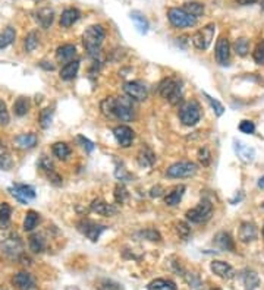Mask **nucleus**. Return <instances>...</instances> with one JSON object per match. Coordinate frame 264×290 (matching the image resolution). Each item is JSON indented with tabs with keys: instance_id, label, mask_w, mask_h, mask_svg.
<instances>
[{
	"instance_id": "39",
	"label": "nucleus",
	"mask_w": 264,
	"mask_h": 290,
	"mask_svg": "<svg viewBox=\"0 0 264 290\" xmlns=\"http://www.w3.org/2000/svg\"><path fill=\"white\" fill-rule=\"evenodd\" d=\"M113 106H115V97H108L101 101L100 108H101V113L108 118H113Z\"/></svg>"
},
{
	"instance_id": "24",
	"label": "nucleus",
	"mask_w": 264,
	"mask_h": 290,
	"mask_svg": "<svg viewBox=\"0 0 264 290\" xmlns=\"http://www.w3.org/2000/svg\"><path fill=\"white\" fill-rule=\"evenodd\" d=\"M78 69H79V61L68 62L62 69H61V78L63 81H72L77 77Z\"/></svg>"
},
{
	"instance_id": "28",
	"label": "nucleus",
	"mask_w": 264,
	"mask_h": 290,
	"mask_svg": "<svg viewBox=\"0 0 264 290\" xmlns=\"http://www.w3.org/2000/svg\"><path fill=\"white\" fill-rule=\"evenodd\" d=\"M147 290H178L176 284L172 280L166 278H155L153 281L148 283Z\"/></svg>"
},
{
	"instance_id": "53",
	"label": "nucleus",
	"mask_w": 264,
	"mask_h": 290,
	"mask_svg": "<svg viewBox=\"0 0 264 290\" xmlns=\"http://www.w3.org/2000/svg\"><path fill=\"white\" fill-rule=\"evenodd\" d=\"M47 178H48V182H51L53 185H56V186H59V185H62V178L53 170V171H48L47 173Z\"/></svg>"
},
{
	"instance_id": "8",
	"label": "nucleus",
	"mask_w": 264,
	"mask_h": 290,
	"mask_svg": "<svg viewBox=\"0 0 264 290\" xmlns=\"http://www.w3.org/2000/svg\"><path fill=\"white\" fill-rule=\"evenodd\" d=\"M195 173H197V164L192 161H178V163H173L171 167L166 170V176L172 179L191 178Z\"/></svg>"
},
{
	"instance_id": "37",
	"label": "nucleus",
	"mask_w": 264,
	"mask_h": 290,
	"mask_svg": "<svg viewBox=\"0 0 264 290\" xmlns=\"http://www.w3.org/2000/svg\"><path fill=\"white\" fill-rule=\"evenodd\" d=\"M40 217H38V213L30 210L28 213L25 214V220H24V230L25 231H31V230L35 229L37 223H38Z\"/></svg>"
},
{
	"instance_id": "7",
	"label": "nucleus",
	"mask_w": 264,
	"mask_h": 290,
	"mask_svg": "<svg viewBox=\"0 0 264 290\" xmlns=\"http://www.w3.org/2000/svg\"><path fill=\"white\" fill-rule=\"evenodd\" d=\"M215 32H216V25L215 24H207L204 25L201 30H198L192 35V44L198 50H207L213 38H215Z\"/></svg>"
},
{
	"instance_id": "9",
	"label": "nucleus",
	"mask_w": 264,
	"mask_h": 290,
	"mask_svg": "<svg viewBox=\"0 0 264 290\" xmlns=\"http://www.w3.org/2000/svg\"><path fill=\"white\" fill-rule=\"evenodd\" d=\"M9 192L21 204H27V202H30V201L35 198V189L30 185L14 184L12 188H9Z\"/></svg>"
},
{
	"instance_id": "58",
	"label": "nucleus",
	"mask_w": 264,
	"mask_h": 290,
	"mask_svg": "<svg viewBox=\"0 0 264 290\" xmlns=\"http://www.w3.org/2000/svg\"><path fill=\"white\" fill-rule=\"evenodd\" d=\"M241 5H252V3H255L257 0H238Z\"/></svg>"
},
{
	"instance_id": "61",
	"label": "nucleus",
	"mask_w": 264,
	"mask_h": 290,
	"mask_svg": "<svg viewBox=\"0 0 264 290\" xmlns=\"http://www.w3.org/2000/svg\"><path fill=\"white\" fill-rule=\"evenodd\" d=\"M263 236H264V229H263Z\"/></svg>"
},
{
	"instance_id": "17",
	"label": "nucleus",
	"mask_w": 264,
	"mask_h": 290,
	"mask_svg": "<svg viewBox=\"0 0 264 290\" xmlns=\"http://www.w3.org/2000/svg\"><path fill=\"white\" fill-rule=\"evenodd\" d=\"M210 268H212V271L218 275V277L226 278V280L232 278L233 274H235L232 267H231L228 262H225V261H213L212 265H210Z\"/></svg>"
},
{
	"instance_id": "47",
	"label": "nucleus",
	"mask_w": 264,
	"mask_h": 290,
	"mask_svg": "<svg viewBox=\"0 0 264 290\" xmlns=\"http://www.w3.org/2000/svg\"><path fill=\"white\" fill-rule=\"evenodd\" d=\"M198 160H200V163H201L202 166H208V164L212 163V154L208 151V148H205V147L200 148V151H198Z\"/></svg>"
},
{
	"instance_id": "34",
	"label": "nucleus",
	"mask_w": 264,
	"mask_h": 290,
	"mask_svg": "<svg viewBox=\"0 0 264 290\" xmlns=\"http://www.w3.org/2000/svg\"><path fill=\"white\" fill-rule=\"evenodd\" d=\"M182 9L187 11L189 15H192L194 18H197V19L204 14V5H202V3H198V2H188V3L184 5Z\"/></svg>"
},
{
	"instance_id": "38",
	"label": "nucleus",
	"mask_w": 264,
	"mask_h": 290,
	"mask_svg": "<svg viewBox=\"0 0 264 290\" xmlns=\"http://www.w3.org/2000/svg\"><path fill=\"white\" fill-rule=\"evenodd\" d=\"M51 119H53V110H51V108H44V110H41L40 118H38L40 126H41L43 129L50 128V125H51Z\"/></svg>"
},
{
	"instance_id": "57",
	"label": "nucleus",
	"mask_w": 264,
	"mask_h": 290,
	"mask_svg": "<svg viewBox=\"0 0 264 290\" xmlns=\"http://www.w3.org/2000/svg\"><path fill=\"white\" fill-rule=\"evenodd\" d=\"M48 62H41L40 63V66L43 68V69H46V71H53L55 69V65H47Z\"/></svg>"
},
{
	"instance_id": "52",
	"label": "nucleus",
	"mask_w": 264,
	"mask_h": 290,
	"mask_svg": "<svg viewBox=\"0 0 264 290\" xmlns=\"http://www.w3.org/2000/svg\"><path fill=\"white\" fill-rule=\"evenodd\" d=\"M38 166H40V168H43L46 173H48V171H53L55 170V166H53V163L47 158V157H41V160H40V163H38Z\"/></svg>"
},
{
	"instance_id": "46",
	"label": "nucleus",
	"mask_w": 264,
	"mask_h": 290,
	"mask_svg": "<svg viewBox=\"0 0 264 290\" xmlns=\"http://www.w3.org/2000/svg\"><path fill=\"white\" fill-rule=\"evenodd\" d=\"M11 121L9 118V111H8V107L5 104L3 100H0V126H6Z\"/></svg>"
},
{
	"instance_id": "10",
	"label": "nucleus",
	"mask_w": 264,
	"mask_h": 290,
	"mask_svg": "<svg viewBox=\"0 0 264 290\" xmlns=\"http://www.w3.org/2000/svg\"><path fill=\"white\" fill-rule=\"evenodd\" d=\"M2 251L9 258H19L24 254V245L18 236H9L2 242Z\"/></svg>"
},
{
	"instance_id": "62",
	"label": "nucleus",
	"mask_w": 264,
	"mask_h": 290,
	"mask_svg": "<svg viewBox=\"0 0 264 290\" xmlns=\"http://www.w3.org/2000/svg\"><path fill=\"white\" fill-rule=\"evenodd\" d=\"M263 208H264V204H263Z\"/></svg>"
},
{
	"instance_id": "33",
	"label": "nucleus",
	"mask_w": 264,
	"mask_h": 290,
	"mask_svg": "<svg viewBox=\"0 0 264 290\" xmlns=\"http://www.w3.org/2000/svg\"><path fill=\"white\" fill-rule=\"evenodd\" d=\"M16 38V32L12 27H8L6 30H3L0 32V48H6L8 46H11Z\"/></svg>"
},
{
	"instance_id": "20",
	"label": "nucleus",
	"mask_w": 264,
	"mask_h": 290,
	"mask_svg": "<svg viewBox=\"0 0 264 290\" xmlns=\"http://www.w3.org/2000/svg\"><path fill=\"white\" fill-rule=\"evenodd\" d=\"M215 245L222 251H229L233 252L235 251V244H233L232 236L226 231H219L215 236Z\"/></svg>"
},
{
	"instance_id": "40",
	"label": "nucleus",
	"mask_w": 264,
	"mask_h": 290,
	"mask_svg": "<svg viewBox=\"0 0 264 290\" xmlns=\"http://www.w3.org/2000/svg\"><path fill=\"white\" fill-rule=\"evenodd\" d=\"M38 34L35 31H31L27 37H25V50L27 51H34L38 46Z\"/></svg>"
},
{
	"instance_id": "26",
	"label": "nucleus",
	"mask_w": 264,
	"mask_h": 290,
	"mask_svg": "<svg viewBox=\"0 0 264 290\" xmlns=\"http://www.w3.org/2000/svg\"><path fill=\"white\" fill-rule=\"evenodd\" d=\"M242 281H244L245 290H255L260 286V277H258V274L255 271H251V270L244 271Z\"/></svg>"
},
{
	"instance_id": "50",
	"label": "nucleus",
	"mask_w": 264,
	"mask_h": 290,
	"mask_svg": "<svg viewBox=\"0 0 264 290\" xmlns=\"http://www.w3.org/2000/svg\"><path fill=\"white\" fill-rule=\"evenodd\" d=\"M98 290H121V286L112 280H103L98 284Z\"/></svg>"
},
{
	"instance_id": "42",
	"label": "nucleus",
	"mask_w": 264,
	"mask_h": 290,
	"mask_svg": "<svg viewBox=\"0 0 264 290\" xmlns=\"http://www.w3.org/2000/svg\"><path fill=\"white\" fill-rule=\"evenodd\" d=\"M138 236H140V238H144V239H147V241H151V242H160V241H162V235L154 229L142 230V231L138 233Z\"/></svg>"
},
{
	"instance_id": "16",
	"label": "nucleus",
	"mask_w": 264,
	"mask_h": 290,
	"mask_svg": "<svg viewBox=\"0 0 264 290\" xmlns=\"http://www.w3.org/2000/svg\"><path fill=\"white\" fill-rule=\"evenodd\" d=\"M255 238H257V227L249 221H244L238 231V239L242 244H248V242H252Z\"/></svg>"
},
{
	"instance_id": "3",
	"label": "nucleus",
	"mask_w": 264,
	"mask_h": 290,
	"mask_svg": "<svg viewBox=\"0 0 264 290\" xmlns=\"http://www.w3.org/2000/svg\"><path fill=\"white\" fill-rule=\"evenodd\" d=\"M179 121L185 126H194L200 122L201 119V108L198 106L197 101L191 100V101H185L182 106L179 107Z\"/></svg>"
},
{
	"instance_id": "14",
	"label": "nucleus",
	"mask_w": 264,
	"mask_h": 290,
	"mask_svg": "<svg viewBox=\"0 0 264 290\" xmlns=\"http://www.w3.org/2000/svg\"><path fill=\"white\" fill-rule=\"evenodd\" d=\"M229 56H231V46H229V40L225 37H220L216 44V61L219 65L226 66L229 63Z\"/></svg>"
},
{
	"instance_id": "5",
	"label": "nucleus",
	"mask_w": 264,
	"mask_h": 290,
	"mask_svg": "<svg viewBox=\"0 0 264 290\" xmlns=\"http://www.w3.org/2000/svg\"><path fill=\"white\" fill-rule=\"evenodd\" d=\"M168 19L175 28H191L197 24V18L189 15L182 8H171L168 11Z\"/></svg>"
},
{
	"instance_id": "29",
	"label": "nucleus",
	"mask_w": 264,
	"mask_h": 290,
	"mask_svg": "<svg viewBox=\"0 0 264 290\" xmlns=\"http://www.w3.org/2000/svg\"><path fill=\"white\" fill-rule=\"evenodd\" d=\"M12 207L8 202H0V229H8L11 224Z\"/></svg>"
},
{
	"instance_id": "18",
	"label": "nucleus",
	"mask_w": 264,
	"mask_h": 290,
	"mask_svg": "<svg viewBox=\"0 0 264 290\" xmlns=\"http://www.w3.org/2000/svg\"><path fill=\"white\" fill-rule=\"evenodd\" d=\"M37 142H38V138L35 134H21L14 139L15 147L19 150H31L37 145Z\"/></svg>"
},
{
	"instance_id": "51",
	"label": "nucleus",
	"mask_w": 264,
	"mask_h": 290,
	"mask_svg": "<svg viewBox=\"0 0 264 290\" xmlns=\"http://www.w3.org/2000/svg\"><path fill=\"white\" fill-rule=\"evenodd\" d=\"M12 167V160L8 154H0V168L2 170H9Z\"/></svg>"
},
{
	"instance_id": "60",
	"label": "nucleus",
	"mask_w": 264,
	"mask_h": 290,
	"mask_svg": "<svg viewBox=\"0 0 264 290\" xmlns=\"http://www.w3.org/2000/svg\"><path fill=\"white\" fill-rule=\"evenodd\" d=\"M210 290H220V289H218V287H213V289H210Z\"/></svg>"
},
{
	"instance_id": "6",
	"label": "nucleus",
	"mask_w": 264,
	"mask_h": 290,
	"mask_svg": "<svg viewBox=\"0 0 264 290\" xmlns=\"http://www.w3.org/2000/svg\"><path fill=\"white\" fill-rule=\"evenodd\" d=\"M213 214V204L208 199L200 201L194 208L187 211V220L191 223H204L207 221Z\"/></svg>"
},
{
	"instance_id": "4",
	"label": "nucleus",
	"mask_w": 264,
	"mask_h": 290,
	"mask_svg": "<svg viewBox=\"0 0 264 290\" xmlns=\"http://www.w3.org/2000/svg\"><path fill=\"white\" fill-rule=\"evenodd\" d=\"M113 118H116L122 122H131L134 119V104L128 95L115 97Z\"/></svg>"
},
{
	"instance_id": "41",
	"label": "nucleus",
	"mask_w": 264,
	"mask_h": 290,
	"mask_svg": "<svg viewBox=\"0 0 264 290\" xmlns=\"http://www.w3.org/2000/svg\"><path fill=\"white\" fill-rule=\"evenodd\" d=\"M233 50L238 56H247L248 53V40L247 38H239L235 41L233 44Z\"/></svg>"
},
{
	"instance_id": "32",
	"label": "nucleus",
	"mask_w": 264,
	"mask_h": 290,
	"mask_svg": "<svg viewBox=\"0 0 264 290\" xmlns=\"http://www.w3.org/2000/svg\"><path fill=\"white\" fill-rule=\"evenodd\" d=\"M30 111V100L27 97H19L14 103V113L16 116L22 118Z\"/></svg>"
},
{
	"instance_id": "56",
	"label": "nucleus",
	"mask_w": 264,
	"mask_h": 290,
	"mask_svg": "<svg viewBox=\"0 0 264 290\" xmlns=\"http://www.w3.org/2000/svg\"><path fill=\"white\" fill-rule=\"evenodd\" d=\"M162 194H163V188H162V186H154V188L151 189V192H150V195H151L153 198L160 197Z\"/></svg>"
},
{
	"instance_id": "30",
	"label": "nucleus",
	"mask_w": 264,
	"mask_h": 290,
	"mask_svg": "<svg viewBox=\"0 0 264 290\" xmlns=\"http://www.w3.org/2000/svg\"><path fill=\"white\" fill-rule=\"evenodd\" d=\"M235 151H236V154L239 155V158L244 160V161H252V160H254V155H255V153H254L252 148H249L247 145H244V144L239 142V141H238V142L235 141Z\"/></svg>"
},
{
	"instance_id": "27",
	"label": "nucleus",
	"mask_w": 264,
	"mask_h": 290,
	"mask_svg": "<svg viewBox=\"0 0 264 290\" xmlns=\"http://www.w3.org/2000/svg\"><path fill=\"white\" fill-rule=\"evenodd\" d=\"M53 19H55V12L50 8H43L37 12V22L43 28H48L53 24Z\"/></svg>"
},
{
	"instance_id": "45",
	"label": "nucleus",
	"mask_w": 264,
	"mask_h": 290,
	"mask_svg": "<svg viewBox=\"0 0 264 290\" xmlns=\"http://www.w3.org/2000/svg\"><path fill=\"white\" fill-rule=\"evenodd\" d=\"M252 57L257 65H264V41H260L255 48H254V53H252Z\"/></svg>"
},
{
	"instance_id": "59",
	"label": "nucleus",
	"mask_w": 264,
	"mask_h": 290,
	"mask_svg": "<svg viewBox=\"0 0 264 290\" xmlns=\"http://www.w3.org/2000/svg\"><path fill=\"white\" fill-rule=\"evenodd\" d=\"M258 188L264 189V176L263 178H260V181H258Z\"/></svg>"
},
{
	"instance_id": "35",
	"label": "nucleus",
	"mask_w": 264,
	"mask_h": 290,
	"mask_svg": "<svg viewBox=\"0 0 264 290\" xmlns=\"http://www.w3.org/2000/svg\"><path fill=\"white\" fill-rule=\"evenodd\" d=\"M44 248H46V241L43 239V236L32 235L31 238H30V249H31L32 252L40 254V252L44 251Z\"/></svg>"
},
{
	"instance_id": "43",
	"label": "nucleus",
	"mask_w": 264,
	"mask_h": 290,
	"mask_svg": "<svg viewBox=\"0 0 264 290\" xmlns=\"http://www.w3.org/2000/svg\"><path fill=\"white\" fill-rule=\"evenodd\" d=\"M204 97L207 98V101L210 103L212 108L215 110L216 116H222V114L225 113V107H223V104H222L220 101H218V100H216V98H213V97H210L207 92H204Z\"/></svg>"
},
{
	"instance_id": "2",
	"label": "nucleus",
	"mask_w": 264,
	"mask_h": 290,
	"mask_svg": "<svg viewBox=\"0 0 264 290\" xmlns=\"http://www.w3.org/2000/svg\"><path fill=\"white\" fill-rule=\"evenodd\" d=\"M159 94L166 98L171 104H178L182 97V87L181 82L175 78H165L159 84Z\"/></svg>"
},
{
	"instance_id": "15",
	"label": "nucleus",
	"mask_w": 264,
	"mask_h": 290,
	"mask_svg": "<svg viewBox=\"0 0 264 290\" xmlns=\"http://www.w3.org/2000/svg\"><path fill=\"white\" fill-rule=\"evenodd\" d=\"M12 281H14V284H15L18 290H37L34 278L31 277V274H28L25 271H21V273L14 275Z\"/></svg>"
},
{
	"instance_id": "22",
	"label": "nucleus",
	"mask_w": 264,
	"mask_h": 290,
	"mask_svg": "<svg viewBox=\"0 0 264 290\" xmlns=\"http://www.w3.org/2000/svg\"><path fill=\"white\" fill-rule=\"evenodd\" d=\"M81 18V12L75 9V8H69V9H65L61 16V27L63 28H69L72 27L78 19Z\"/></svg>"
},
{
	"instance_id": "13",
	"label": "nucleus",
	"mask_w": 264,
	"mask_h": 290,
	"mask_svg": "<svg viewBox=\"0 0 264 290\" xmlns=\"http://www.w3.org/2000/svg\"><path fill=\"white\" fill-rule=\"evenodd\" d=\"M113 135H115L116 141H118V144H119L122 148L131 147V145H132V141H134V138H135L134 131H132L129 126H126V125L116 126V128L113 129Z\"/></svg>"
},
{
	"instance_id": "54",
	"label": "nucleus",
	"mask_w": 264,
	"mask_h": 290,
	"mask_svg": "<svg viewBox=\"0 0 264 290\" xmlns=\"http://www.w3.org/2000/svg\"><path fill=\"white\" fill-rule=\"evenodd\" d=\"M78 141L82 144V147H84L88 153H91V151L94 150V144L90 141V139H87L85 137H78Z\"/></svg>"
},
{
	"instance_id": "11",
	"label": "nucleus",
	"mask_w": 264,
	"mask_h": 290,
	"mask_svg": "<svg viewBox=\"0 0 264 290\" xmlns=\"http://www.w3.org/2000/svg\"><path fill=\"white\" fill-rule=\"evenodd\" d=\"M78 229L82 235H85L91 242H97L98 238L101 236V233L106 230V226H101V224H97L91 220H81L78 223Z\"/></svg>"
},
{
	"instance_id": "25",
	"label": "nucleus",
	"mask_w": 264,
	"mask_h": 290,
	"mask_svg": "<svg viewBox=\"0 0 264 290\" xmlns=\"http://www.w3.org/2000/svg\"><path fill=\"white\" fill-rule=\"evenodd\" d=\"M185 186L184 185H179V186H176L172 192H169L166 197H165V202H166V205H169V207H173V205H176V204H179V201L182 199L184 197V194H185Z\"/></svg>"
},
{
	"instance_id": "49",
	"label": "nucleus",
	"mask_w": 264,
	"mask_h": 290,
	"mask_svg": "<svg viewBox=\"0 0 264 290\" xmlns=\"http://www.w3.org/2000/svg\"><path fill=\"white\" fill-rule=\"evenodd\" d=\"M176 230H178V233H179V236H181L182 239H187L188 236L191 235V227L188 226L185 221H179V223L176 224Z\"/></svg>"
},
{
	"instance_id": "21",
	"label": "nucleus",
	"mask_w": 264,
	"mask_h": 290,
	"mask_svg": "<svg viewBox=\"0 0 264 290\" xmlns=\"http://www.w3.org/2000/svg\"><path fill=\"white\" fill-rule=\"evenodd\" d=\"M75 56H77V47L74 44H63L56 50V59L62 63L74 61Z\"/></svg>"
},
{
	"instance_id": "55",
	"label": "nucleus",
	"mask_w": 264,
	"mask_h": 290,
	"mask_svg": "<svg viewBox=\"0 0 264 290\" xmlns=\"http://www.w3.org/2000/svg\"><path fill=\"white\" fill-rule=\"evenodd\" d=\"M116 178H118V179H121V181H128V179H131L129 173H128L125 168H121V167L116 168Z\"/></svg>"
},
{
	"instance_id": "31",
	"label": "nucleus",
	"mask_w": 264,
	"mask_h": 290,
	"mask_svg": "<svg viewBox=\"0 0 264 290\" xmlns=\"http://www.w3.org/2000/svg\"><path fill=\"white\" fill-rule=\"evenodd\" d=\"M154 161L155 155L150 148H142L138 153V163H140L141 167H150V166H153Z\"/></svg>"
},
{
	"instance_id": "48",
	"label": "nucleus",
	"mask_w": 264,
	"mask_h": 290,
	"mask_svg": "<svg viewBox=\"0 0 264 290\" xmlns=\"http://www.w3.org/2000/svg\"><path fill=\"white\" fill-rule=\"evenodd\" d=\"M239 131L242 132V134H254L255 132V125L251 122V121H242V122L239 123Z\"/></svg>"
},
{
	"instance_id": "12",
	"label": "nucleus",
	"mask_w": 264,
	"mask_h": 290,
	"mask_svg": "<svg viewBox=\"0 0 264 290\" xmlns=\"http://www.w3.org/2000/svg\"><path fill=\"white\" fill-rule=\"evenodd\" d=\"M125 94L135 101H144L147 98V87L140 81H129L124 85Z\"/></svg>"
},
{
	"instance_id": "19",
	"label": "nucleus",
	"mask_w": 264,
	"mask_h": 290,
	"mask_svg": "<svg viewBox=\"0 0 264 290\" xmlns=\"http://www.w3.org/2000/svg\"><path fill=\"white\" fill-rule=\"evenodd\" d=\"M91 210H93L94 213L104 215V217H112V215H115V214L118 213V210H116L115 205L108 204V202L103 201V199H94L93 204H91Z\"/></svg>"
},
{
	"instance_id": "1",
	"label": "nucleus",
	"mask_w": 264,
	"mask_h": 290,
	"mask_svg": "<svg viewBox=\"0 0 264 290\" xmlns=\"http://www.w3.org/2000/svg\"><path fill=\"white\" fill-rule=\"evenodd\" d=\"M106 38V31L101 25H91L82 34V43L90 56H97L100 53V47Z\"/></svg>"
},
{
	"instance_id": "44",
	"label": "nucleus",
	"mask_w": 264,
	"mask_h": 290,
	"mask_svg": "<svg viewBox=\"0 0 264 290\" xmlns=\"http://www.w3.org/2000/svg\"><path fill=\"white\" fill-rule=\"evenodd\" d=\"M115 199H116L118 204H124L125 201L128 199V191L122 184H118L116 188H115Z\"/></svg>"
},
{
	"instance_id": "23",
	"label": "nucleus",
	"mask_w": 264,
	"mask_h": 290,
	"mask_svg": "<svg viewBox=\"0 0 264 290\" xmlns=\"http://www.w3.org/2000/svg\"><path fill=\"white\" fill-rule=\"evenodd\" d=\"M129 16H131V19H132V22H134L135 28H137V31H138L140 34H145V32L148 31L150 24H148L147 18L142 15L140 11H132Z\"/></svg>"
},
{
	"instance_id": "36",
	"label": "nucleus",
	"mask_w": 264,
	"mask_h": 290,
	"mask_svg": "<svg viewBox=\"0 0 264 290\" xmlns=\"http://www.w3.org/2000/svg\"><path fill=\"white\" fill-rule=\"evenodd\" d=\"M51 151H53V154H55L58 158H61V160H66V158L71 155V148H69L68 144H65V142H56V144L53 145Z\"/></svg>"
}]
</instances>
